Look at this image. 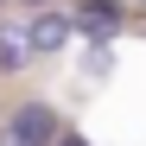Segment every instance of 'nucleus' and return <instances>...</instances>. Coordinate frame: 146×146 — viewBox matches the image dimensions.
I'll list each match as a JSON object with an SVG mask.
<instances>
[{
    "label": "nucleus",
    "mask_w": 146,
    "mask_h": 146,
    "mask_svg": "<svg viewBox=\"0 0 146 146\" xmlns=\"http://www.w3.org/2000/svg\"><path fill=\"white\" fill-rule=\"evenodd\" d=\"M13 133H26L32 146H51V140H64V133H57V114L44 108V102H26V108H13Z\"/></svg>",
    "instance_id": "f257e3e1"
},
{
    "label": "nucleus",
    "mask_w": 146,
    "mask_h": 146,
    "mask_svg": "<svg viewBox=\"0 0 146 146\" xmlns=\"http://www.w3.org/2000/svg\"><path fill=\"white\" fill-rule=\"evenodd\" d=\"M38 51L32 26H0V70H26V57Z\"/></svg>",
    "instance_id": "f03ea898"
},
{
    "label": "nucleus",
    "mask_w": 146,
    "mask_h": 146,
    "mask_svg": "<svg viewBox=\"0 0 146 146\" xmlns=\"http://www.w3.org/2000/svg\"><path fill=\"white\" fill-rule=\"evenodd\" d=\"M76 26H83L89 38H102V44H108V38L121 32V7H108V0H95V7H83V13H76Z\"/></svg>",
    "instance_id": "7ed1b4c3"
},
{
    "label": "nucleus",
    "mask_w": 146,
    "mask_h": 146,
    "mask_svg": "<svg viewBox=\"0 0 146 146\" xmlns=\"http://www.w3.org/2000/svg\"><path fill=\"white\" fill-rule=\"evenodd\" d=\"M32 44H38V51H64V44H70V19H57V13L32 19Z\"/></svg>",
    "instance_id": "20e7f679"
},
{
    "label": "nucleus",
    "mask_w": 146,
    "mask_h": 146,
    "mask_svg": "<svg viewBox=\"0 0 146 146\" xmlns=\"http://www.w3.org/2000/svg\"><path fill=\"white\" fill-rule=\"evenodd\" d=\"M0 146H32V140H26V133H13V127H7V133H0Z\"/></svg>",
    "instance_id": "39448f33"
},
{
    "label": "nucleus",
    "mask_w": 146,
    "mask_h": 146,
    "mask_svg": "<svg viewBox=\"0 0 146 146\" xmlns=\"http://www.w3.org/2000/svg\"><path fill=\"white\" fill-rule=\"evenodd\" d=\"M57 146H83V140H76V133H64V140H57Z\"/></svg>",
    "instance_id": "423d86ee"
}]
</instances>
